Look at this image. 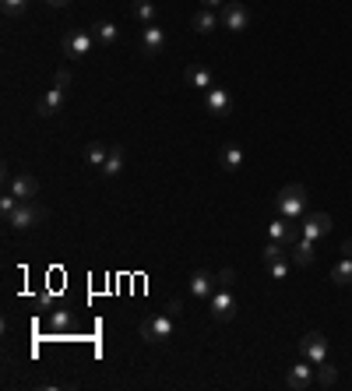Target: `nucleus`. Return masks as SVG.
<instances>
[{
	"label": "nucleus",
	"instance_id": "22",
	"mask_svg": "<svg viewBox=\"0 0 352 391\" xmlns=\"http://www.w3.org/2000/svg\"><path fill=\"white\" fill-rule=\"evenodd\" d=\"M131 14H134L141 25H155V0H134V4H131Z\"/></svg>",
	"mask_w": 352,
	"mask_h": 391
},
{
	"label": "nucleus",
	"instance_id": "26",
	"mask_svg": "<svg viewBox=\"0 0 352 391\" xmlns=\"http://www.w3.org/2000/svg\"><path fill=\"white\" fill-rule=\"evenodd\" d=\"M264 268H268V275H272L275 282H285V279H289V254L278 257V261H272V264H264Z\"/></svg>",
	"mask_w": 352,
	"mask_h": 391
},
{
	"label": "nucleus",
	"instance_id": "20",
	"mask_svg": "<svg viewBox=\"0 0 352 391\" xmlns=\"http://www.w3.org/2000/svg\"><path fill=\"white\" fill-rule=\"evenodd\" d=\"M190 25H194V32L208 36V32H215V28H219L222 21H219V11H212V8H201V11L194 14V21H190Z\"/></svg>",
	"mask_w": 352,
	"mask_h": 391
},
{
	"label": "nucleus",
	"instance_id": "19",
	"mask_svg": "<svg viewBox=\"0 0 352 391\" xmlns=\"http://www.w3.org/2000/svg\"><path fill=\"white\" fill-rule=\"evenodd\" d=\"M88 32H92V39H96L99 46H113L116 39H120V28H116L113 21H106V18L92 21V28H88Z\"/></svg>",
	"mask_w": 352,
	"mask_h": 391
},
{
	"label": "nucleus",
	"instance_id": "14",
	"mask_svg": "<svg viewBox=\"0 0 352 391\" xmlns=\"http://www.w3.org/2000/svg\"><path fill=\"white\" fill-rule=\"evenodd\" d=\"M166 50V32L159 25H144L141 28V53L144 56H159Z\"/></svg>",
	"mask_w": 352,
	"mask_h": 391
},
{
	"label": "nucleus",
	"instance_id": "16",
	"mask_svg": "<svg viewBox=\"0 0 352 391\" xmlns=\"http://www.w3.org/2000/svg\"><path fill=\"white\" fill-rule=\"evenodd\" d=\"M124 166H127V152H124V145H109V156H106V162H102V176L106 180H113V176H120L124 173Z\"/></svg>",
	"mask_w": 352,
	"mask_h": 391
},
{
	"label": "nucleus",
	"instance_id": "17",
	"mask_svg": "<svg viewBox=\"0 0 352 391\" xmlns=\"http://www.w3.org/2000/svg\"><path fill=\"white\" fill-rule=\"evenodd\" d=\"M64 103H67V92H64V88H56V85H50V92L39 99L36 113H39V116H53V113H60Z\"/></svg>",
	"mask_w": 352,
	"mask_h": 391
},
{
	"label": "nucleus",
	"instance_id": "9",
	"mask_svg": "<svg viewBox=\"0 0 352 391\" xmlns=\"http://www.w3.org/2000/svg\"><path fill=\"white\" fill-rule=\"evenodd\" d=\"M300 229H303V236L307 240H324L328 233H331V215L328 212H307L303 219H300Z\"/></svg>",
	"mask_w": 352,
	"mask_h": 391
},
{
	"label": "nucleus",
	"instance_id": "23",
	"mask_svg": "<svg viewBox=\"0 0 352 391\" xmlns=\"http://www.w3.org/2000/svg\"><path fill=\"white\" fill-rule=\"evenodd\" d=\"M331 282H335V286H352V257H349V254L331 268Z\"/></svg>",
	"mask_w": 352,
	"mask_h": 391
},
{
	"label": "nucleus",
	"instance_id": "28",
	"mask_svg": "<svg viewBox=\"0 0 352 391\" xmlns=\"http://www.w3.org/2000/svg\"><path fill=\"white\" fill-rule=\"evenodd\" d=\"M28 8V0H0V11H4V18H21Z\"/></svg>",
	"mask_w": 352,
	"mask_h": 391
},
{
	"label": "nucleus",
	"instance_id": "24",
	"mask_svg": "<svg viewBox=\"0 0 352 391\" xmlns=\"http://www.w3.org/2000/svg\"><path fill=\"white\" fill-rule=\"evenodd\" d=\"M106 156H109V145L106 141H92V145H88V162H92L96 169H102Z\"/></svg>",
	"mask_w": 352,
	"mask_h": 391
},
{
	"label": "nucleus",
	"instance_id": "36",
	"mask_svg": "<svg viewBox=\"0 0 352 391\" xmlns=\"http://www.w3.org/2000/svg\"><path fill=\"white\" fill-rule=\"evenodd\" d=\"M342 251H345V254L352 257V240H345V244H342Z\"/></svg>",
	"mask_w": 352,
	"mask_h": 391
},
{
	"label": "nucleus",
	"instance_id": "34",
	"mask_svg": "<svg viewBox=\"0 0 352 391\" xmlns=\"http://www.w3.org/2000/svg\"><path fill=\"white\" fill-rule=\"evenodd\" d=\"M226 0H201V8H212V11H222Z\"/></svg>",
	"mask_w": 352,
	"mask_h": 391
},
{
	"label": "nucleus",
	"instance_id": "1",
	"mask_svg": "<svg viewBox=\"0 0 352 391\" xmlns=\"http://www.w3.org/2000/svg\"><path fill=\"white\" fill-rule=\"evenodd\" d=\"M275 208L278 215H285L289 222H300L307 215V187L303 184H285L275 198Z\"/></svg>",
	"mask_w": 352,
	"mask_h": 391
},
{
	"label": "nucleus",
	"instance_id": "25",
	"mask_svg": "<svg viewBox=\"0 0 352 391\" xmlns=\"http://www.w3.org/2000/svg\"><path fill=\"white\" fill-rule=\"evenodd\" d=\"M335 381H338V370L328 367V359H324V363H317V388H331Z\"/></svg>",
	"mask_w": 352,
	"mask_h": 391
},
{
	"label": "nucleus",
	"instance_id": "13",
	"mask_svg": "<svg viewBox=\"0 0 352 391\" xmlns=\"http://www.w3.org/2000/svg\"><path fill=\"white\" fill-rule=\"evenodd\" d=\"M215 289H219V275L204 272V268L190 272V296H194V299H212Z\"/></svg>",
	"mask_w": 352,
	"mask_h": 391
},
{
	"label": "nucleus",
	"instance_id": "32",
	"mask_svg": "<svg viewBox=\"0 0 352 391\" xmlns=\"http://www.w3.org/2000/svg\"><path fill=\"white\" fill-rule=\"evenodd\" d=\"M232 279H236L232 268H222V272H219V286H232Z\"/></svg>",
	"mask_w": 352,
	"mask_h": 391
},
{
	"label": "nucleus",
	"instance_id": "35",
	"mask_svg": "<svg viewBox=\"0 0 352 391\" xmlns=\"http://www.w3.org/2000/svg\"><path fill=\"white\" fill-rule=\"evenodd\" d=\"M46 4H50V8H67L71 0H46Z\"/></svg>",
	"mask_w": 352,
	"mask_h": 391
},
{
	"label": "nucleus",
	"instance_id": "8",
	"mask_svg": "<svg viewBox=\"0 0 352 391\" xmlns=\"http://www.w3.org/2000/svg\"><path fill=\"white\" fill-rule=\"evenodd\" d=\"M208 304H212V317L215 321H232L236 317V296L229 293V286H219Z\"/></svg>",
	"mask_w": 352,
	"mask_h": 391
},
{
	"label": "nucleus",
	"instance_id": "6",
	"mask_svg": "<svg viewBox=\"0 0 352 391\" xmlns=\"http://www.w3.org/2000/svg\"><path fill=\"white\" fill-rule=\"evenodd\" d=\"M285 388L289 391H310V388H317V363H296V367H289V374H285Z\"/></svg>",
	"mask_w": 352,
	"mask_h": 391
},
{
	"label": "nucleus",
	"instance_id": "29",
	"mask_svg": "<svg viewBox=\"0 0 352 391\" xmlns=\"http://www.w3.org/2000/svg\"><path fill=\"white\" fill-rule=\"evenodd\" d=\"M285 254H289L285 244H275V240H272V244L261 251V261H264V264H272V261H278V257H285Z\"/></svg>",
	"mask_w": 352,
	"mask_h": 391
},
{
	"label": "nucleus",
	"instance_id": "31",
	"mask_svg": "<svg viewBox=\"0 0 352 391\" xmlns=\"http://www.w3.org/2000/svg\"><path fill=\"white\" fill-rule=\"evenodd\" d=\"M53 85L67 92V88H71V71H56V74H53Z\"/></svg>",
	"mask_w": 352,
	"mask_h": 391
},
{
	"label": "nucleus",
	"instance_id": "10",
	"mask_svg": "<svg viewBox=\"0 0 352 391\" xmlns=\"http://www.w3.org/2000/svg\"><path fill=\"white\" fill-rule=\"evenodd\" d=\"M268 236L275 240V244H285V247H292L296 240L303 236V229H300V222H289L285 215H278V219H272V226H268Z\"/></svg>",
	"mask_w": 352,
	"mask_h": 391
},
{
	"label": "nucleus",
	"instance_id": "7",
	"mask_svg": "<svg viewBox=\"0 0 352 391\" xmlns=\"http://www.w3.org/2000/svg\"><path fill=\"white\" fill-rule=\"evenodd\" d=\"M219 21H222V28H229V32H243V28L250 25V11H247V4L226 0L222 11H219Z\"/></svg>",
	"mask_w": 352,
	"mask_h": 391
},
{
	"label": "nucleus",
	"instance_id": "5",
	"mask_svg": "<svg viewBox=\"0 0 352 391\" xmlns=\"http://www.w3.org/2000/svg\"><path fill=\"white\" fill-rule=\"evenodd\" d=\"M4 184L18 201H36V194H39V180L32 173H4Z\"/></svg>",
	"mask_w": 352,
	"mask_h": 391
},
{
	"label": "nucleus",
	"instance_id": "11",
	"mask_svg": "<svg viewBox=\"0 0 352 391\" xmlns=\"http://www.w3.org/2000/svg\"><path fill=\"white\" fill-rule=\"evenodd\" d=\"M300 352H303V359H310V363H324L328 359V339L320 332H307L300 339Z\"/></svg>",
	"mask_w": 352,
	"mask_h": 391
},
{
	"label": "nucleus",
	"instance_id": "2",
	"mask_svg": "<svg viewBox=\"0 0 352 391\" xmlns=\"http://www.w3.org/2000/svg\"><path fill=\"white\" fill-rule=\"evenodd\" d=\"M173 328H176V317L169 314V310H162V314H152V317H144V324H141V339L144 342H166L169 335H173Z\"/></svg>",
	"mask_w": 352,
	"mask_h": 391
},
{
	"label": "nucleus",
	"instance_id": "4",
	"mask_svg": "<svg viewBox=\"0 0 352 391\" xmlns=\"http://www.w3.org/2000/svg\"><path fill=\"white\" fill-rule=\"evenodd\" d=\"M92 46H96V39H92V32H85V28H74V32H67V36L60 39V50H64L67 60L88 56V53H92Z\"/></svg>",
	"mask_w": 352,
	"mask_h": 391
},
{
	"label": "nucleus",
	"instance_id": "18",
	"mask_svg": "<svg viewBox=\"0 0 352 391\" xmlns=\"http://www.w3.org/2000/svg\"><path fill=\"white\" fill-rule=\"evenodd\" d=\"M184 81H187L190 88H201V92L215 88V74H212L208 67H201V64H190V67L184 71Z\"/></svg>",
	"mask_w": 352,
	"mask_h": 391
},
{
	"label": "nucleus",
	"instance_id": "33",
	"mask_svg": "<svg viewBox=\"0 0 352 391\" xmlns=\"http://www.w3.org/2000/svg\"><path fill=\"white\" fill-rule=\"evenodd\" d=\"M166 310H169L173 317H180V314H184V299H169V304H166Z\"/></svg>",
	"mask_w": 352,
	"mask_h": 391
},
{
	"label": "nucleus",
	"instance_id": "21",
	"mask_svg": "<svg viewBox=\"0 0 352 391\" xmlns=\"http://www.w3.org/2000/svg\"><path fill=\"white\" fill-rule=\"evenodd\" d=\"M219 162H222V169L236 173V169L243 166V148H240V145H226L222 152H219Z\"/></svg>",
	"mask_w": 352,
	"mask_h": 391
},
{
	"label": "nucleus",
	"instance_id": "3",
	"mask_svg": "<svg viewBox=\"0 0 352 391\" xmlns=\"http://www.w3.org/2000/svg\"><path fill=\"white\" fill-rule=\"evenodd\" d=\"M46 219V208L39 204V201H21L14 212L8 215V226L11 229H32V226H39Z\"/></svg>",
	"mask_w": 352,
	"mask_h": 391
},
{
	"label": "nucleus",
	"instance_id": "30",
	"mask_svg": "<svg viewBox=\"0 0 352 391\" xmlns=\"http://www.w3.org/2000/svg\"><path fill=\"white\" fill-rule=\"evenodd\" d=\"M18 204H21V201H18V198H14L11 191H4V198H0V215H4V222H8V215L14 212Z\"/></svg>",
	"mask_w": 352,
	"mask_h": 391
},
{
	"label": "nucleus",
	"instance_id": "27",
	"mask_svg": "<svg viewBox=\"0 0 352 391\" xmlns=\"http://www.w3.org/2000/svg\"><path fill=\"white\" fill-rule=\"evenodd\" d=\"M71 324H74L71 310H53V314H50V328H53V332H67Z\"/></svg>",
	"mask_w": 352,
	"mask_h": 391
},
{
	"label": "nucleus",
	"instance_id": "15",
	"mask_svg": "<svg viewBox=\"0 0 352 391\" xmlns=\"http://www.w3.org/2000/svg\"><path fill=\"white\" fill-rule=\"evenodd\" d=\"M289 257H292V264H314L317 261V240H307V236H300L296 244L289 247Z\"/></svg>",
	"mask_w": 352,
	"mask_h": 391
},
{
	"label": "nucleus",
	"instance_id": "12",
	"mask_svg": "<svg viewBox=\"0 0 352 391\" xmlns=\"http://www.w3.org/2000/svg\"><path fill=\"white\" fill-rule=\"evenodd\" d=\"M204 109L215 113V116H229V113H232V96H229V88H222V85L208 88V92H204Z\"/></svg>",
	"mask_w": 352,
	"mask_h": 391
}]
</instances>
